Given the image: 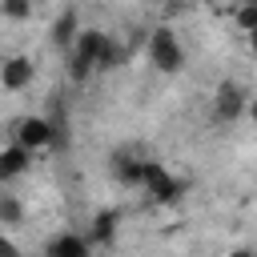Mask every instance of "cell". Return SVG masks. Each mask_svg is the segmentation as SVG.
<instances>
[{"instance_id":"8992f818","label":"cell","mask_w":257,"mask_h":257,"mask_svg":"<svg viewBox=\"0 0 257 257\" xmlns=\"http://www.w3.org/2000/svg\"><path fill=\"white\" fill-rule=\"evenodd\" d=\"M217 108H221V116H237V112H241V92H237L233 84H221V92H217Z\"/></svg>"},{"instance_id":"30bf717a","label":"cell","mask_w":257,"mask_h":257,"mask_svg":"<svg viewBox=\"0 0 257 257\" xmlns=\"http://www.w3.org/2000/svg\"><path fill=\"white\" fill-rule=\"evenodd\" d=\"M249 116H253V124H257V96L249 100Z\"/></svg>"},{"instance_id":"ba28073f","label":"cell","mask_w":257,"mask_h":257,"mask_svg":"<svg viewBox=\"0 0 257 257\" xmlns=\"http://www.w3.org/2000/svg\"><path fill=\"white\" fill-rule=\"evenodd\" d=\"M4 12H8V16H28L32 4H28V0H4Z\"/></svg>"},{"instance_id":"3957f363","label":"cell","mask_w":257,"mask_h":257,"mask_svg":"<svg viewBox=\"0 0 257 257\" xmlns=\"http://www.w3.org/2000/svg\"><path fill=\"white\" fill-rule=\"evenodd\" d=\"M28 161H32V153L20 145V141H12L4 153H0V177L4 181H12V177H20L24 169H28Z\"/></svg>"},{"instance_id":"7c38bea8","label":"cell","mask_w":257,"mask_h":257,"mask_svg":"<svg viewBox=\"0 0 257 257\" xmlns=\"http://www.w3.org/2000/svg\"><path fill=\"white\" fill-rule=\"evenodd\" d=\"M241 4H257V0H241Z\"/></svg>"},{"instance_id":"7a4b0ae2","label":"cell","mask_w":257,"mask_h":257,"mask_svg":"<svg viewBox=\"0 0 257 257\" xmlns=\"http://www.w3.org/2000/svg\"><path fill=\"white\" fill-rule=\"evenodd\" d=\"M16 141H20L28 153H36V149H48V145L56 141V128H52L44 116H28V120H20V128H16Z\"/></svg>"},{"instance_id":"9c48e42d","label":"cell","mask_w":257,"mask_h":257,"mask_svg":"<svg viewBox=\"0 0 257 257\" xmlns=\"http://www.w3.org/2000/svg\"><path fill=\"white\" fill-rule=\"evenodd\" d=\"M4 257H20V249L12 245V237H4Z\"/></svg>"},{"instance_id":"8fae6325","label":"cell","mask_w":257,"mask_h":257,"mask_svg":"<svg viewBox=\"0 0 257 257\" xmlns=\"http://www.w3.org/2000/svg\"><path fill=\"white\" fill-rule=\"evenodd\" d=\"M229 257H253V253H249V249H233Z\"/></svg>"},{"instance_id":"277c9868","label":"cell","mask_w":257,"mask_h":257,"mask_svg":"<svg viewBox=\"0 0 257 257\" xmlns=\"http://www.w3.org/2000/svg\"><path fill=\"white\" fill-rule=\"evenodd\" d=\"M0 80H4V88H8V92H20L24 84H32V60L12 56V60L4 64V72H0Z\"/></svg>"},{"instance_id":"5b68a950","label":"cell","mask_w":257,"mask_h":257,"mask_svg":"<svg viewBox=\"0 0 257 257\" xmlns=\"http://www.w3.org/2000/svg\"><path fill=\"white\" fill-rule=\"evenodd\" d=\"M48 257H88V241L64 233V237H56V241L48 245Z\"/></svg>"},{"instance_id":"6da1fadb","label":"cell","mask_w":257,"mask_h":257,"mask_svg":"<svg viewBox=\"0 0 257 257\" xmlns=\"http://www.w3.org/2000/svg\"><path fill=\"white\" fill-rule=\"evenodd\" d=\"M149 56H153V64L157 68H165V72H177L181 68V44H177V36L169 32V28H157L153 32V40H149Z\"/></svg>"},{"instance_id":"52a82bcc","label":"cell","mask_w":257,"mask_h":257,"mask_svg":"<svg viewBox=\"0 0 257 257\" xmlns=\"http://www.w3.org/2000/svg\"><path fill=\"white\" fill-rule=\"evenodd\" d=\"M0 217H4V225H16V217H20V205H16L12 197H4V205H0Z\"/></svg>"}]
</instances>
